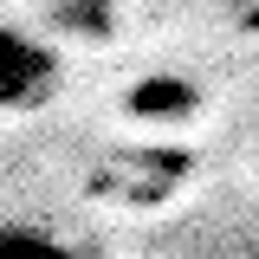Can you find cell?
<instances>
[{"label": "cell", "mask_w": 259, "mask_h": 259, "mask_svg": "<svg viewBox=\"0 0 259 259\" xmlns=\"http://www.w3.org/2000/svg\"><path fill=\"white\" fill-rule=\"evenodd\" d=\"M0 259H71V246H65V240H52L46 227L0 221Z\"/></svg>", "instance_id": "7a4b0ae2"}, {"label": "cell", "mask_w": 259, "mask_h": 259, "mask_svg": "<svg viewBox=\"0 0 259 259\" xmlns=\"http://www.w3.org/2000/svg\"><path fill=\"white\" fill-rule=\"evenodd\" d=\"M65 71H59V52L46 39H32L26 26H0V110L7 117H32L59 97Z\"/></svg>", "instance_id": "6da1fadb"}]
</instances>
